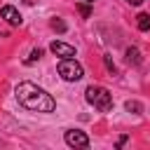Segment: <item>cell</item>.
<instances>
[{"instance_id": "obj_13", "label": "cell", "mask_w": 150, "mask_h": 150, "mask_svg": "<svg viewBox=\"0 0 150 150\" xmlns=\"http://www.w3.org/2000/svg\"><path fill=\"white\" fill-rule=\"evenodd\" d=\"M103 63H105V68H108V70H110V73H115V63H112V59H110V56H108V54H105V56H103Z\"/></svg>"}, {"instance_id": "obj_1", "label": "cell", "mask_w": 150, "mask_h": 150, "mask_svg": "<svg viewBox=\"0 0 150 150\" xmlns=\"http://www.w3.org/2000/svg\"><path fill=\"white\" fill-rule=\"evenodd\" d=\"M14 96L26 110H33V112H54L56 110V101L52 98V94H47L35 82H19L14 89Z\"/></svg>"}, {"instance_id": "obj_9", "label": "cell", "mask_w": 150, "mask_h": 150, "mask_svg": "<svg viewBox=\"0 0 150 150\" xmlns=\"http://www.w3.org/2000/svg\"><path fill=\"white\" fill-rule=\"evenodd\" d=\"M124 108H127L129 112H134V115H138V112H143V105H141L138 101H127V103H124Z\"/></svg>"}, {"instance_id": "obj_14", "label": "cell", "mask_w": 150, "mask_h": 150, "mask_svg": "<svg viewBox=\"0 0 150 150\" xmlns=\"http://www.w3.org/2000/svg\"><path fill=\"white\" fill-rule=\"evenodd\" d=\"M124 143H127V136H120V141H117V148H122Z\"/></svg>"}, {"instance_id": "obj_4", "label": "cell", "mask_w": 150, "mask_h": 150, "mask_svg": "<svg viewBox=\"0 0 150 150\" xmlns=\"http://www.w3.org/2000/svg\"><path fill=\"white\" fill-rule=\"evenodd\" d=\"M63 141L70 148H89V136L84 131H80V129H68L66 136H63Z\"/></svg>"}, {"instance_id": "obj_11", "label": "cell", "mask_w": 150, "mask_h": 150, "mask_svg": "<svg viewBox=\"0 0 150 150\" xmlns=\"http://www.w3.org/2000/svg\"><path fill=\"white\" fill-rule=\"evenodd\" d=\"M40 56H42V49H33V52H30V56L26 59V63H33V61H38Z\"/></svg>"}, {"instance_id": "obj_5", "label": "cell", "mask_w": 150, "mask_h": 150, "mask_svg": "<svg viewBox=\"0 0 150 150\" xmlns=\"http://www.w3.org/2000/svg\"><path fill=\"white\" fill-rule=\"evenodd\" d=\"M0 16H2L9 26H21V21H23V19H21V14H19V9H16V7H12V5H5V7L0 9Z\"/></svg>"}, {"instance_id": "obj_12", "label": "cell", "mask_w": 150, "mask_h": 150, "mask_svg": "<svg viewBox=\"0 0 150 150\" xmlns=\"http://www.w3.org/2000/svg\"><path fill=\"white\" fill-rule=\"evenodd\" d=\"M77 9H80V14H82L84 19H89V14H91V9H89V2H87V5H80Z\"/></svg>"}, {"instance_id": "obj_7", "label": "cell", "mask_w": 150, "mask_h": 150, "mask_svg": "<svg viewBox=\"0 0 150 150\" xmlns=\"http://www.w3.org/2000/svg\"><path fill=\"white\" fill-rule=\"evenodd\" d=\"M127 63H134V66L141 63V52H138L136 47H129V49H127Z\"/></svg>"}, {"instance_id": "obj_6", "label": "cell", "mask_w": 150, "mask_h": 150, "mask_svg": "<svg viewBox=\"0 0 150 150\" xmlns=\"http://www.w3.org/2000/svg\"><path fill=\"white\" fill-rule=\"evenodd\" d=\"M49 49H52V54H56V56H61V59L75 56V47H73V45H66V42H59V40H54V42L49 45Z\"/></svg>"}, {"instance_id": "obj_3", "label": "cell", "mask_w": 150, "mask_h": 150, "mask_svg": "<svg viewBox=\"0 0 150 150\" xmlns=\"http://www.w3.org/2000/svg\"><path fill=\"white\" fill-rule=\"evenodd\" d=\"M56 70H59V75H61L66 82H77V80H82V75H84L82 66H80L73 56H70V59H61L59 66H56Z\"/></svg>"}, {"instance_id": "obj_16", "label": "cell", "mask_w": 150, "mask_h": 150, "mask_svg": "<svg viewBox=\"0 0 150 150\" xmlns=\"http://www.w3.org/2000/svg\"><path fill=\"white\" fill-rule=\"evenodd\" d=\"M127 2H134V0H127Z\"/></svg>"}, {"instance_id": "obj_8", "label": "cell", "mask_w": 150, "mask_h": 150, "mask_svg": "<svg viewBox=\"0 0 150 150\" xmlns=\"http://www.w3.org/2000/svg\"><path fill=\"white\" fill-rule=\"evenodd\" d=\"M136 19H138V21H136L138 30H150V14H138Z\"/></svg>"}, {"instance_id": "obj_15", "label": "cell", "mask_w": 150, "mask_h": 150, "mask_svg": "<svg viewBox=\"0 0 150 150\" xmlns=\"http://www.w3.org/2000/svg\"><path fill=\"white\" fill-rule=\"evenodd\" d=\"M82 2H89V5H91V2H94V0H82Z\"/></svg>"}, {"instance_id": "obj_10", "label": "cell", "mask_w": 150, "mask_h": 150, "mask_svg": "<svg viewBox=\"0 0 150 150\" xmlns=\"http://www.w3.org/2000/svg\"><path fill=\"white\" fill-rule=\"evenodd\" d=\"M52 28H54V30H59V33H66V28H68V26H66L61 19H52Z\"/></svg>"}, {"instance_id": "obj_2", "label": "cell", "mask_w": 150, "mask_h": 150, "mask_svg": "<svg viewBox=\"0 0 150 150\" xmlns=\"http://www.w3.org/2000/svg\"><path fill=\"white\" fill-rule=\"evenodd\" d=\"M84 96H87V101H89L96 110H101V112H110V110H112V96H110V91H108L105 87L91 84V87H87Z\"/></svg>"}]
</instances>
